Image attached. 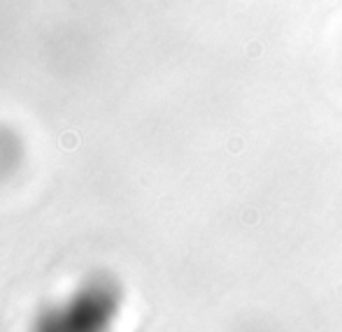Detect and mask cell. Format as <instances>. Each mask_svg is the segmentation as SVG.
<instances>
[{"label":"cell","instance_id":"cell-2","mask_svg":"<svg viewBox=\"0 0 342 332\" xmlns=\"http://www.w3.org/2000/svg\"><path fill=\"white\" fill-rule=\"evenodd\" d=\"M23 158V144L12 128L0 126V181L10 179Z\"/></svg>","mask_w":342,"mask_h":332},{"label":"cell","instance_id":"cell-1","mask_svg":"<svg viewBox=\"0 0 342 332\" xmlns=\"http://www.w3.org/2000/svg\"><path fill=\"white\" fill-rule=\"evenodd\" d=\"M119 288L103 274L89 276L65 300L47 307L33 332H110L119 311Z\"/></svg>","mask_w":342,"mask_h":332}]
</instances>
